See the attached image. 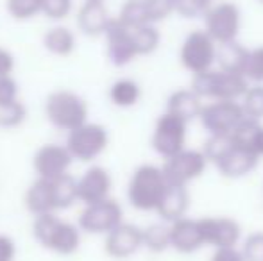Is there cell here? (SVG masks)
Listing matches in <instances>:
<instances>
[{
	"label": "cell",
	"instance_id": "cell-1",
	"mask_svg": "<svg viewBox=\"0 0 263 261\" xmlns=\"http://www.w3.org/2000/svg\"><path fill=\"white\" fill-rule=\"evenodd\" d=\"M204 154L226 179H242L256 170L260 157L235 136H208Z\"/></svg>",
	"mask_w": 263,
	"mask_h": 261
},
{
	"label": "cell",
	"instance_id": "cell-2",
	"mask_svg": "<svg viewBox=\"0 0 263 261\" xmlns=\"http://www.w3.org/2000/svg\"><path fill=\"white\" fill-rule=\"evenodd\" d=\"M168 188L170 183L161 165L143 163L131 174L127 185V200L138 211L156 213Z\"/></svg>",
	"mask_w": 263,
	"mask_h": 261
},
{
	"label": "cell",
	"instance_id": "cell-3",
	"mask_svg": "<svg viewBox=\"0 0 263 261\" xmlns=\"http://www.w3.org/2000/svg\"><path fill=\"white\" fill-rule=\"evenodd\" d=\"M32 234L36 242L58 254H73L81 244V227L55 216V213L34 216Z\"/></svg>",
	"mask_w": 263,
	"mask_h": 261
},
{
	"label": "cell",
	"instance_id": "cell-4",
	"mask_svg": "<svg viewBox=\"0 0 263 261\" xmlns=\"http://www.w3.org/2000/svg\"><path fill=\"white\" fill-rule=\"evenodd\" d=\"M249 81L243 73L224 68H213L206 73L192 77L190 86L208 101H240L249 88Z\"/></svg>",
	"mask_w": 263,
	"mask_h": 261
},
{
	"label": "cell",
	"instance_id": "cell-5",
	"mask_svg": "<svg viewBox=\"0 0 263 261\" xmlns=\"http://www.w3.org/2000/svg\"><path fill=\"white\" fill-rule=\"evenodd\" d=\"M218 59V43L204 31V29H194L190 31L179 47V61L181 66L190 73L192 77L206 73L217 68Z\"/></svg>",
	"mask_w": 263,
	"mask_h": 261
},
{
	"label": "cell",
	"instance_id": "cell-6",
	"mask_svg": "<svg viewBox=\"0 0 263 261\" xmlns=\"http://www.w3.org/2000/svg\"><path fill=\"white\" fill-rule=\"evenodd\" d=\"M88 104L81 95L68 90H58L47 97L45 115L52 126L63 131H73L88 122Z\"/></svg>",
	"mask_w": 263,
	"mask_h": 261
},
{
	"label": "cell",
	"instance_id": "cell-7",
	"mask_svg": "<svg viewBox=\"0 0 263 261\" xmlns=\"http://www.w3.org/2000/svg\"><path fill=\"white\" fill-rule=\"evenodd\" d=\"M204 31L218 43L238 42L242 31V9L231 0H215L202 18Z\"/></svg>",
	"mask_w": 263,
	"mask_h": 261
},
{
	"label": "cell",
	"instance_id": "cell-8",
	"mask_svg": "<svg viewBox=\"0 0 263 261\" xmlns=\"http://www.w3.org/2000/svg\"><path fill=\"white\" fill-rule=\"evenodd\" d=\"M188 126L183 118L165 111L156 118L151 134V147L161 159L176 156L188 147Z\"/></svg>",
	"mask_w": 263,
	"mask_h": 261
},
{
	"label": "cell",
	"instance_id": "cell-9",
	"mask_svg": "<svg viewBox=\"0 0 263 261\" xmlns=\"http://www.w3.org/2000/svg\"><path fill=\"white\" fill-rule=\"evenodd\" d=\"M246 120L240 101H208L199 116L208 136H233Z\"/></svg>",
	"mask_w": 263,
	"mask_h": 261
},
{
	"label": "cell",
	"instance_id": "cell-10",
	"mask_svg": "<svg viewBox=\"0 0 263 261\" xmlns=\"http://www.w3.org/2000/svg\"><path fill=\"white\" fill-rule=\"evenodd\" d=\"M210 159L202 149H190L177 152L176 156L163 159L161 167L170 185L174 186H186L190 188L192 183L201 179L210 167Z\"/></svg>",
	"mask_w": 263,
	"mask_h": 261
},
{
	"label": "cell",
	"instance_id": "cell-11",
	"mask_svg": "<svg viewBox=\"0 0 263 261\" xmlns=\"http://www.w3.org/2000/svg\"><path fill=\"white\" fill-rule=\"evenodd\" d=\"M66 147L73 159L77 161H93L101 156L109 145V134L107 129L101 124L86 122L77 129L68 132Z\"/></svg>",
	"mask_w": 263,
	"mask_h": 261
},
{
	"label": "cell",
	"instance_id": "cell-12",
	"mask_svg": "<svg viewBox=\"0 0 263 261\" xmlns=\"http://www.w3.org/2000/svg\"><path fill=\"white\" fill-rule=\"evenodd\" d=\"M122 222H124V209H122L120 202L109 197L106 200L84 206L77 226L81 227L83 233L104 234L106 236Z\"/></svg>",
	"mask_w": 263,
	"mask_h": 261
},
{
	"label": "cell",
	"instance_id": "cell-13",
	"mask_svg": "<svg viewBox=\"0 0 263 261\" xmlns=\"http://www.w3.org/2000/svg\"><path fill=\"white\" fill-rule=\"evenodd\" d=\"M199 224L206 247H240L243 240L242 226L233 216H202L199 218Z\"/></svg>",
	"mask_w": 263,
	"mask_h": 261
},
{
	"label": "cell",
	"instance_id": "cell-14",
	"mask_svg": "<svg viewBox=\"0 0 263 261\" xmlns=\"http://www.w3.org/2000/svg\"><path fill=\"white\" fill-rule=\"evenodd\" d=\"M143 249V227L122 222L104 236V252L109 258L124 261Z\"/></svg>",
	"mask_w": 263,
	"mask_h": 261
},
{
	"label": "cell",
	"instance_id": "cell-15",
	"mask_svg": "<svg viewBox=\"0 0 263 261\" xmlns=\"http://www.w3.org/2000/svg\"><path fill=\"white\" fill-rule=\"evenodd\" d=\"M73 156L70 154L68 147L59 143H45L36 150L32 157V167L38 177L42 179H58L68 174L72 167Z\"/></svg>",
	"mask_w": 263,
	"mask_h": 261
},
{
	"label": "cell",
	"instance_id": "cell-16",
	"mask_svg": "<svg viewBox=\"0 0 263 261\" xmlns=\"http://www.w3.org/2000/svg\"><path fill=\"white\" fill-rule=\"evenodd\" d=\"M106 39V54L107 59L115 66H127L138 56L136 43L133 38V31L125 25H122L117 18H113L109 29L104 34Z\"/></svg>",
	"mask_w": 263,
	"mask_h": 261
},
{
	"label": "cell",
	"instance_id": "cell-17",
	"mask_svg": "<svg viewBox=\"0 0 263 261\" xmlns=\"http://www.w3.org/2000/svg\"><path fill=\"white\" fill-rule=\"evenodd\" d=\"M111 190H113V177L104 167H99V165L88 168L77 179V195L84 206L109 198Z\"/></svg>",
	"mask_w": 263,
	"mask_h": 261
},
{
	"label": "cell",
	"instance_id": "cell-18",
	"mask_svg": "<svg viewBox=\"0 0 263 261\" xmlns=\"http://www.w3.org/2000/svg\"><path fill=\"white\" fill-rule=\"evenodd\" d=\"M170 226V249L179 254H194L201 251L204 245L202 238L201 224L199 218H190L184 216L176 222L168 224Z\"/></svg>",
	"mask_w": 263,
	"mask_h": 261
},
{
	"label": "cell",
	"instance_id": "cell-19",
	"mask_svg": "<svg viewBox=\"0 0 263 261\" xmlns=\"http://www.w3.org/2000/svg\"><path fill=\"white\" fill-rule=\"evenodd\" d=\"M111 22L113 16L107 11L104 0H84V4L77 11V27L90 38L104 36Z\"/></svg>",
	"mask_w": 263,
	"mask_h": 261
},
{
	"label": "cell",
	"instance_id": "cell-20",
	"mask_svg": "<svg viewBox=\"0 0 263 261\" xmlns=\"http://www.w3.org/2000/svg\"><path fill=\"white\" fill-rule=\"evenodd\" d=\"M204 104L206 101L192 86L179 88V90H174L168 95L165 111L172 113V115L183 118L184 122L192 124L194 120H199Z\"/></svg>",
	"mask_w": 263,
	"mask_h": 261
},
{
	"label": "cell",
	"instance_id": "cell-21",
	"mask_svg": "<svg viewBox=\"0 0 263 261\" xmlns=\"http://www.w3.org/2000/svg\"><path fill=\"white\" fill-rule=\"evenodd\" d=\"M190 206H192L190 188H186V186L170 185L165 198H163V202L159 204L156 215L159 216V220H163V222L172 224V222H176V220L188 216Z\"/></svg>",
	"mask_w": 263,
	"mask_h": 261
},
{
	"label": "cell",
	"instance_id": "cell-22",
	"mask_svg": "<svg viewBox=\"0 0 263 261\" xmlns=\"http://www.w3.org/2000/svg\"><path fill=\"white\" fill-rule=\"evenodd\" d=\"M25 208L32 213L34 216L47 215V213H55L54 204V193H52V183L50 179L38 177L29 190L25 192Z\"/></svg>",
	"mask_w": 263,
	"mask_h": 261
},
{
	"label": "cell",
	"instance_id": "cell-23",
	"mask_svg": "<svg viewBox=\"0 0 263 261\" xmlns=\"http://www.w3.org/2000/svg\"><path fill=\"white\" fill-rule=\"evenodd\" d=\"M107 95H109V101L113 106L127 109L140 102V98H142V86L135 79L122 77V79H117L111 84Z\"/></svg>",
	"mask_w": 263,
	"mask_h": 261
},
{
	"label": "cell",
	"instance_id": "cell-24",
	"mask_svg": "<svg viewBox=\"0 0 263 261\" xmlns=\"http://www.w3.org/2000/svg\"><path fill=\"white\" fill-rule=\"evenodd\" d=\"M43 45H45V49L49 50L50 54L65 57V56H70V54L76 50L77 39H76V34H73L68 27L58 25V27H52L45 32V36H43Z\"/></svg>",
	"mask_w": 263,
	"mask_h": 261
},
{
	"label": "cell",
	"instance_id": "cell-25",
	"mask_svg": "<svg viewBox=\"0 0 263 261\" xmlns=\"http://www.w3.org/2000/svg\"><path fill=\"white\" fill-rule=\"evenodd\" d=\"M247 54H249V49L243 47L240 42H231V43H224V45H218L217 66L224 70H231V72L243 73Z\"/></svg>",
	"mask_w": 263,
	"mask_h": 261
},
{
	"label": "cell",
	"instance_id": "cell-26",
	"mask_svg": "<svg viewBox=\"0 0 263 261\" xmlns=\"http://www.w3.org/2000/svg\"><path fill=\"white\" fill-rule=\"evenodd\" d=\"M143 249L153 254H161L170 249V226L166 222H156L143 227Z\"/></svg>",
	"mask_w": 263,
	"mask_h": 261
},
{
	"label": "cell",
	"instance_id": "cell-27",
	"mask_svg": "<svg viewBox=\"0 0 263 261\" xmlns=\"http://www.w3.org/2000/svg\"><path fill=\"white\" fill-rule=\"evenodd\" d=\"M50 183H52L55 211L70 208L73 202L79 200V195H77V179H73L72 175L66 174L63 177L50 179Z\"/></svg>",
	"mask_w": 263,
	"mask_h": 261
},
{
	"label": "cell",
	"instance_id": "cell-28",
	"mask_svg": "<svg viewBox=\"0 0 263 261\" xmlns=\"http://www.w3.org/2000/svg\"><path fill=\"white\" fill-rule=\"evenodd\" d=\"M133 38L136 43V50L138 56H151L158 50V47L161 45V32L158 31V25L154 24H145L142 27L131 29Z\"/></svg>",
	"mask_w": 263,
	"mask_h": 261
},
{
	"label": "cell",
	"instance_id": "cell-29",
	"mask_svg": "<svg viewBox=\"0 0 263 261\" xmlns=\"http://www.w3.org/2000/svg\"><path fill=\"white\" fill-rule=\"evenodd\" d=\"M115 18H117L122 25H125V27H129V29H136L145 24H151L143 0H125Z\"/></svg>",
	"mask_w": 263,
	"mask_h": 261
},
{
	"label": "cell",
	"instance_id": "cell-30",
	"mask_svg": "<svg viewBox=\"0 0 263 261\" xmlns=\"http://www.w3.org/2000/svg\"><path fill=\"white\" fill-rule=\"evenodd\" d=\"M233 136L246 147H249L260 159H263V122H254L247 118Z\"/></svg>",
	"mask_w": 263,
	"mask_h": 261
},
{
	"label": "cell",
	"instance_id": "cell-31",
	"mask_svg": "<svg viewBox=\"0 0 263 261\" xmlns=\"http://www.w3.org/2000/svg\"><path fill=\"white\" fill-rule=\"evenodd\" d=\"M240 104L246 116L254 122H263V84H249Z\"/></svg>",
	"mask_w": 263,
	"mask_h": 261
},
{
	"label": "cell",
	"instance_id": "cell-32",
	"mask_svg": "<svg viewBox=\"0 0 263 261\" xmlns=\"http://www.w3.org/2000/svg\"><path fill=\"white\" fill-rule=\"evenodd\" d=\"M6 9L13 20L25 22L43 11V0H6Z\"/></svg>",
	"mask_w": 263,
	"mask_h": 261
},
{
	"label": "cell",
	"instance_id": "cell-33",
	"mask_svg": "<svg viewBox=\"0 0 263 261\" xmlns=\"http://www.w3.org/2000/svg\"><path fill=\"white\" fill-rule=\"evenodd\" d=\"M27 118V109L20 102V98L0 104V127L2 129H13L24 124Z\"/></svg>",
	"mask_w": 263,
	"mask_h": 261
},
{
	"label": "cell",
	"instance_id": "cell-34",
	"mask_svg": "<svg viewBox=\"0 0 263 261\" xmlns=\"http://www.w3.org/2000/svg\"><path fill=\"white\" fill-rule=\"evenodd\" d=\"M215 0H176V14L184 20L204 18Z\"/></svg>",
	"mask_w": 263,
	"mask_h": 261
},
{
	"label": "cell",
	"instance_id": "cell-35",
	"mask_svg": "<svg viewBox=\"0 0 263 261\" xmlns=\"http://www.w3.org/2000/svg\"><path fill=\"white\" fill-rule=\"evenodd\" d=\"M149 22L154 25L168 20L176 14V0H143Z\"/></svg>",
	"mask_w": 263,
	"mask_h": 261
},
{
	"label": "cell",
	"instance_id": "cell-36",
	"mask_svg": "<svg viewBox=\"0 0 263 261\" xmlns=\"http://www.w3.org/2000/svg\"><path fill=\"white\" fill-rule=\"evenodd\" d=\"M243 75L251 84H263V45L249 49Z\"/></svg>",
	"mask_w": 263,
	"mask_h": 261
},
{
	"label": "cell",
	"instance_id": "cell-37",
	"mask_svg": "<svg viewBox=\"0 0 263 261\" xmlns=\"http://www.w3.org/2000/svg\"><path fill=\"white\" fill-rule=\"evenodd\" d=\"M240 251L246 261H263V231H253L243 236Z\"/></svg>",
	"mask_w": 263,
	"mask_h": 261
},
{
	"label": "cell",
	"instance_id": "cell-38",
	"mask_svg": "<svg viewBox=\"0 0 263 261\" xmlns=\"http://www.w3.org/2000/svg\"><path fill=\"white\" fill-rule=\"evenodd\" d=\"M72 11V0H43V11L50 20H63Z\"/></svg>",
	"mask_w": 263,
	"mask_h": 261
},
{
	"label": "cell",
	"instance_id": "cell-39",
	"mask_svg": "<svg viewBox=\"0 0 263 261\" xmlns=\"http://www.w3.org/2000/svg\"><path fill=\"white\" fill-rule=\"evenodd\" d=\"M18 98V84L13 79V75L0 77V104L11 102Z\"/></svg>",
	"mask_w": 263,
	"mask_h": 261
},
{
	"label": "cell",
	"instance_id": "cell-40",
	"mask_svg": "<svg viewBox=\"0 0 263 261\" xmlns=\"http://www.w3.org/2000/svg\"><path fill=\"white\" fill-rule=\"evenodd\" d=\"M210 261H246V259H243L240 247H224V249H213Z\"/></svg>",
	"mask_w": 263,
	"mask_h": 261
},
{
	"label": "cell",
	"instance_id": "cell-41",
	"mask_svg": "<svg viewBox=\"0 0 263 261\" xmlns=\"http://www.w3.org/2000/svg\"><path fill=\"white\" fill-rule=\"evenodd\" d=\"M16 256V245L6 234H0V261H13Z\"/></svg>",
	"mask_w": 263,
	"mask_h": 261
},
{
	"label": "cell",
	"instance_id": "cell-42",
	"mask_svg": "<svg viewBox=\"0 0 263 261\" xmlns=\"http://www.w3.org/2000/svg\"><path fill=\"white\" fill-rule=\"evenodd\" d=\"M14 68V57L9 50L0 47V77L2 75H11Z\"/></svg>",
	"mask_w": 263,
	"mask_h": 261
},
{
	"label": "cell",
	"instance_id": "cell-43",
	"mask_svg": "<svg viewBox=\"0 0 263 261\" xmlns=\"http://www.w3.org/2000/svg\"><path fill=\"white\" fill-rule=\"evenodd\" d=\"M258 2H261V4H263V0H258Z\"/></svg>",
	"mask_w": 263,
	"mask_h": 261
},
{
	"label": "cell",
	"instance_id": "cell-44",
	"mask_svg": "<svg viewBox=\"0 0 263 261\" xmlns=\"http://www.w3.org/2000/svg\"><path fill=\"white\" fill-rule=\"evenodd\" d=\"M104 2H106V0H104Z\"/></svg>",
	"mask_w": 263,
	"mask_h": 261
}]
</instances>
